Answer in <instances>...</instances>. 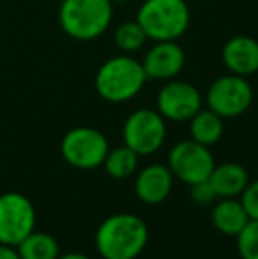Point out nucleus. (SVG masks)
<instances>
[{
  "label": "nucleus",
  "mask_w": 258,
  "mask_h": 259,
  "mask_svg": "<svg viewBox=\"0 0 258 259\" xmlns=\"http://www.w3.org/2000/svg\"><path fill=\"white\" fill-rule=\"evenodd\" d=\"M207 108L221 118L244 115L253 103V89L244 76L225 74L210 83L207 90Z\"/></svg>",
  "instance_id": "nucleus-6"
},
{
  "label": "nucleus",
  "mask_w": 258,
  "mask_h": 259,
  "mask_svg": "<svg viewBox=\"0 0 258 259\" xmlns=\"http://www.w3.org/2000/svg\"><path fill=\"white\" fill-rule=\"evenodd\" d=\"M235 238L239 256L242 259H258V221H249Z\"/></svg>",
  "instance_id": "nucleus-20"
},
{
  "label": "nucleus",
  "mask_w": 258,
  "mask_h": 259,
  "mask_svg": "<svg viewBox=\"0 0 258 259\" xmlns=\"http://www.w3.org/2000/svg\"><path fill=\"white\" fill-rule=\"evenodd\" d=\"M112 4H122V2H128V0H110Z\"/></svg>",
  "instance_id": "nucleus-25"
},
{
  "label": "nucleus",
  "mask_w": 258,
  "mask_h": 259,
  "mask_svg": "<svg viewBox=\"0 0 258 259\" xmlns=\"http://www.w3.org/2000/svg\"><path fill=\"white\" fill-rule=\"evenodd\" d=\"M191 187V199L196 203V205H210L214 199L217 198L216 192H214L212 185L207 182H200V184H195V185H190Z\"/></svg>",
  "instance_id": "nucleus-22"
},
{
  "label": "nucleus",
  "mask_w": 258,
  "mask_h": 259,
  "mask_svg": "<svg viewBox=\"0 0 258 259\" xmlns=\"http://www.w3.org/2000/svg\"><path fill=\"white\" fill-rule=\"evenodd\" d=\"M122 136L126 147L138 155L156 154L166 140L165 118L158 109H136L126 118Z\"/></svg>",
  "instance_id": "nucleus-7"
},
{
  "label": "nucleus",
  "mask_w": 258,
  "mask_h": 259,
  "mask_svg": "<svg viewBox=\"0 0 258 259\" xmlns=\"http://www.w3.org/2000/svg\"><path fill=\"white\" fill-rule=\"evenodd\" d=\"M159 115L172 122H190L202 109V94L195 85L179 79H170L158 94Z\"/></svg>",
  "instance_id": "nucleus-10"
},
{
  "label": "nucleus",
  "mask_w": 258,
  "mask_h": 259,
  "mask_svg": "<svg viewBox=\"0 0 258 259\" xmlns=\"http://www.w3.org/2000/svg\"><path fill=\"white\" fill-rule=\"evenodd\" d=\"M190 7L184 0H145L136 21L152 41H177L190 27Z\"/></svg>",
  "instance_id": "nucleus-4"
},
{
  "label": "nucleus",
  "mask_w": 258,
  "mask_h": 259,
  "mask_svg": "<svg viewBox=\"0 0 258 259\" xmlns=\"http://www.w3.org/2000/svg\"><path fill=\"white\" fill-rule=\"evenodd\" d=\"M147 81L141 62L129 55L112 57L97 69L96 90L99 97L112 104L128 103L140 94Z\"/></svg>",
  "instance_id": "nucleus-2"
},
{
  "label": "nucleus",
  "mask_w": 258,
  "mask_h": 259,
  "mask_svg": "<svg viewBox=\"0 0 258 259\" xmlns=\"http://www.w3.org/2000/svg\"><path fill=\"white\" fill-rule=\"evenodd\" d=\"M21 259H57L60 256L59 242L50 233L32 231L16 245Z\"/></svg>",
  "instance_id": "nucleus-17"
},
{
  "label": "nucleus",
  "mask_w": 258,
  "mask_h": 259,
  "mask_svg": "<svg viewBox=\"0 0 258 259\" xmlns=\"http://www.w3.org/2000/svg\"><path fill=\"white\" fill-rule=\"evenodd\" d=\"M138 155L129 147H119L114 150H108L106 159H104L103 166L106 173L115 180H126L136 171L138 167Z\"/></svg>",
  "instance_id": "nucleus-18"
},
{
  "label": "nucleus",
  "mask_w": 258,
  "mask_h": 259,
  "mask_svg": "<svg viewBox=\"0 0 258 259\" xmlns=\"http://www.w3.org/2000/svg\"><path fill=\"white\" fill-rule=\"evenodd\" d=\"M241 203L249 221H258V180L249 182L241 194Z\"/></svg>",
  "instance_id": "nucleus-21"
},
{
  "label": "nucleus",
  "mask_w": 258,
  "mask_h": 259,
  "mask_svg": "<svg viewBox=\"0 0 258 259\" xmlns=\"http://www.w3.org/2000/svg\"><path fill=\"white\" fill-rule=\"evenodd\" d=\"M210 219L214 228L227 236H237L249 222L241 199L235 198H221V201L214 205Z\"/></svg>",
  "instance_id": "nucleus-15"
},
{
  "label": "nucleus",
  "mask_w": 258,
  "mask_h": 259,
  "mask_svg": "<svg viewBox=\"0 0 258 259\" xmlns=\"http://www.w3.org/2000/svg\"><path fill=\"white\" fill-rule=\"evenodd\" d=\"M223 64L232 74L253 76L258 72V41L249 35H235L223 46Z\"/></svg>",
  "instance_id": "nucleus-13"
},
{
  "label": "nucleus",
  "mask_w": 258,
  "mask_h": 259,
  "mask_svg": "<svg viewBox=\"0 0 258 259\" xmlns=\"http://www.w3.org/2000/svg\"><path fill=\"white\" fill-rule=\"evenodd\" d=\"M0 259H21L16 247L0 243Z\"/></svg>",
  "instance_id": "nucleus-23"
},
{
  "label": "nucleus",
  "mask_w": 258,
  "mask_h": 259,
  "mask_svg": "<svg viewBox=\"0 0 258 259\" xmlns=\"http://www.w3.org/2000/svg\"><path fill=\"white\" fill-rule=\"evenodd\" d=\"M173 187V175L168 166L151 164L136 175L134 192L145 205H159L170 196Z\"/></svg>",
  "instance_id": "nucleus-12"
},
{
  "label": "nucleus",
  "mask_w": 258,
  "mask_h": 259,
  "mask_svg": "<svg viewBox=\"0 0 258 259\" xmlns=\"http://www.w3.org/2000/svg\"><path fill=\"white\" fill-rule=\"evenodd\" d=\"M149 243V228L134 213H115L96 231V249L103 259H136Z\"/></svg>",
  "instance_id": "nucleus-1"
},
{
  "label": "nucleus",
  "mask_w": 258,
  "mask_h": 259,
  "mask_svg": "<svg viewBox=\"0 0 258 259\" xmlns=\"http://www.w3.org/2000/svg\"><path fill=\"white\" fill-rule=\"evenodd\" d=\"M214 166L216 162L209 147L193 140L179 141L168 154V169L172 171L173 178L186 185L207 182Z\"/></svg>",
  "instance_id": "nucleus-8"
},
{
  "label": "nucleus",
  "mask_w": 258,
  "mask_h": 259,
  "mask_svg": "<svg viewBox=\"0 0 258 259\" xmlns=\"http://www.w3.org/2000/svg\"><path fill=\"white\" fill-rule=\"evenodd\" d=\"M217 198H237L249 184V175L244 166L237 162H223L214 166L209 177Z\"/></svg>",
  "instance_id": "nucleus-14"
},
{
  "label": "nucleus",
  "mask_w": 258,
  "mask_h": 259,
  "mask_svg": "<svg viewBox=\"0 0 258 259\" xmlns=\"http://www.w3.org/2000/svg\"><path fill=\"white\" fill-rule=\"evenodd\" d=\"M114 41L121 52L134 53L138 50H141L147 42V35H145L143 28L140 27L136 20L134 21H126V23L119 25L117 30L114 34Z\"/></svg>",
  "instance_id": "nucleus-19"
},
{
  "label": "nucleus",
  "mask_w": 258,
  "mask_h": 259,
  "mask_svg": "<svg viewBox=\"0 0 258 259\" xmlns=\"http://www.w3.org/2000/svg\"><path fill=\"white\" fill-rule=\"evenodd\" d=\"M114 18L110 0H62L59 23L64 34L76 41H92L108 30Z\"/></svg>",
  "instance_id": "nucleus-3"
},
{
  "label": "nucleus",
  "mask_w": 258,
  "mask_h": 259,
  "mask_svg": "<svg viewBox=\"0 0 258 259\" xmlns=\"http://www.w3.org/2000/svg\"><path fill=\"white\" fill-rule=\"evenodd\" d=\"M184 64H186V55L184 50L177 45V41H156L147 50L141 67H143L147 79H159V81H170L180 74Z\"/></svg>",
  "instance_id": "nucleus-11"
},
{
  "label": "nucleus",
  "mask_w": 258,
  "mask_h": 259,
  "mask_svg": "<svg viewBox=\"0 0 258 259\" xmlns=\"http://www.w3.org/2000/svg\"><path fill=\"white\" fill-rule=\"evenodd\" d=\"M110 150L108 140L94 127H75L67 131L60 143V154L76 169H96L103 166Z\"/></svg>",
  "instance_id": "nucleus-5"
},
{
  "label": "nucleus",
  "mask_w": 258,
  "mask_h": 259,
  "mask_svg": "<svg viewBox=\"0 0 258 259\" xmlns=\"http://www.w3.org/2000/svg\"><path fill=\"white\" fill-rule=\"evenodd\" d=\"M57 259H90V257L85 256V254H82V252H67V254L59 256Z\"/></svg>",
  "instance_id": "nucleus-24"
},
{
  "label": "nucleus",
  "mask_w": 258,
  "mask_h": 259,
  "mask_svg": "<svg viewBox=\"0 0 258 259\" xmlns=\"http://www.w3.org/2000/svg\"><path fill=\"white\" fill-rule=\"evenodd\" d=\"M223 118L212 111V109H200L198 113L190 120L191 140L205 147H212L223 136Z\"/></svg>",
  "instance_id": "nucleus-16"
},
{
  "label": "nucleus",
  "mask_w": 258,
  "mask_h": 259,
  "mask_svg": "<svg viewBox=\"0 0 258 259\" xmlns=\"http://www.w3.org/2000/svg\"><path fill=\"white\" fill-rule=\"evenodd\" d=\"M35 229V208L21 192L0 194V243L16 247Z\"/></svg>",
  "instance_id": "nucleus-9"
}]
</instances>
